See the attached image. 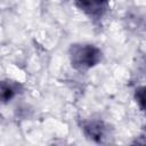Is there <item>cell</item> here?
Returning a JSON list of instances; mask_svg holds the SVG:
<instances>
[{
	"label": "cell",
	"instance_id": "cell-2",
	"mask_svg": "<svg viewBox=\"0 0 146 146\" xmlns=\"http://www.w3.org/2000/svg\"><path fill=\"white\" fill-rule=\"evenodd\" d=\"M73 2L83 14L94 19L104 17L110 9L108 0H73Z\"/></svg>",
	"mask_w": 146,
	"mask_h": 146
},
{
	"label": "cell",
	"instance_id": "cell-5",
	"mask_svg": "<svg viewBox=\"0 0 146 146\" xmlns=\"http://www.w3.org/2000/svg\"><path fill=\"white\" fill-rule=\"evenodd\" d=\"M135 99H136L140 111L146 115V86H141V87L136 88Z\"/></svg>",
	"mask_w": 146,
	"mask_h": 146
},
{
	"label": "cell",
	"instance_id": "cell-1",
	"mask_svg": "<svg viewBox=\"0 0 146 146\" xmlns=\"http://www.w3.org/2000/svg\"><path fill=\"white\" fill-rule=\"evenodd\" d=\"M70 62L76 71H87L100 63L103 54L102 50L89 43H74L68 50Z\"/></svg>",
	"mask_w": 146,
	"mask_h": 146
},
{
	"label": "cell",
	"instance_id": "cell-3",
	"mask_svg": "<svg viewBox=\"0 0 146 146\" xmlns=\"http://www.w3.org/2000/svg\"><path fill=\"white\" fill-rule=\"evenodd\" d=\"M82 129L84 133L88 136V138L95 140V141H103L104 138H106V131L107 127L102 121H87L83 122Z\"/></svg>",
	"mask_w": 146,
	"mask_h": 146
},
{
	"label": "cell",
	"instance_id": "cell-4",
	"mask_svg": "<svg viewBox=\"0 0 146 146\" xmlns=\"http://www.w3.org/2000/svg\"><path fill=\"white\" fill-rule=\"evenodd\" d=\"M21 86L14 81H2L1 83V99L3 103H7L11 98H14L19 92Z\"/></svg>",
	"mask_w": 146,
	"mask_h": 146
}]
</instances>
